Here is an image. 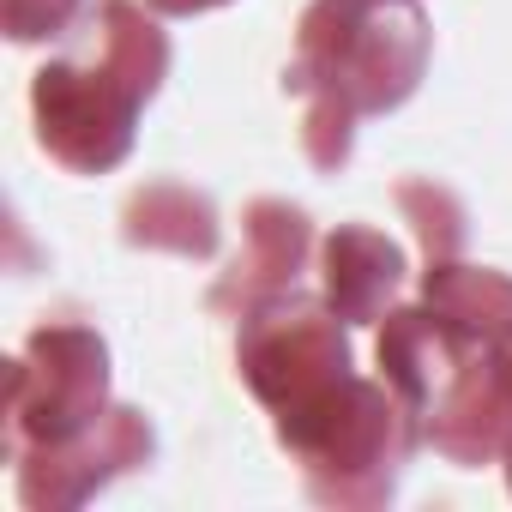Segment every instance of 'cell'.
<instances>
[{"label": "cell", "instance_id": "cell-1", "mask_svg": "<svg viewBox=\"0 0 512 512\" xmlns=\"http://www.w3.org/2000/svg\"><path fill=\"white\" fill-rule=\"evenodd\" d=\"M428 73V19L416 0H314L296 25L284 91L308 97L302 151L314 169H344L362 115H392Z\"/></svg>", "mask_w": 512, "mask_h": 512}, {"label": "cell", "instance_id": "cell-2", "mask_svg": "<svg viewBox=\"0 0 512 512\" xmlns=\"http://www.w3.org/2000/svg\"><path fill=\"white\" fill-rule=\"evenodd\" d=\"M235 368H241V386L272 410L278 440L308 428L356 380L344 320L326 308V296L314 302V296H296V290H284L266 308L241 314Z\"/></svg>", "mask_w": 512, "mask_h": 512}, {"label": "cell", "instance_id": "cell-3", "mask_svg": "<svg viewBox=\"0 0 512 512\" xmlns=\"http://www.w3.org/2000/svg\"><path fill=\"white\" fill-rule=\"evenodd\" d=\"M422 440V422L386 380H350L338 404H326L308 428L278 440L320 506H386L410 452Z\"/></svg>", "mask_w": 512, "mask_h": 512}, {"label": "cell", "instance_id": "cell-4", "mask_svg": "<svg viewBox=\"0 0 512 512\" xmlns=\"http://www.w3.org/2000/svg\"><path fill=\"white\" fill-rule=\"evenodd\" d=\"M109 410V344L79 320H49L25 338L7 374L13 446H61Z\"/></svg>", "mask_w": 512, "mask_h": 512}, {"label": "cell", "instance_id": "cell-5", "mask_svg": "<svg viewBox=\"0 0 512 512\" xmlns=\"http://www.w3.org/2000/svg\"><path fill=\"white\" fill-rule=\"evenodd\" d=\"M145 97L103 61H49L31 79L37 145L73 175H109L127 163Z\"/></svg>", "mask_w": 512, "mask_h": 512}, {"label": "cell", "instance_id": "cell-6", "mask_svg": "<svg viewBox=\"0 0 512 512\" xmlns=\"http://www.w3.org/2000/svg\"><path fill=\"white\" fill-rule=\"evenodd\" d=\"M151 458H157V428L145 422V410L109 404L103 422H91L85 434L19 452V500L31 512H73L115 476L145 470Z\"/></svg>", "mask_w": 512, "mask_h": 512}, {"label": "cell", "instance_id": "cell-7", "mask_svg": "<svg viewBox=\"0 0 512 512\" xmlns=\"http://www.w3.org/2000/svg\"><path fill=\"white\" fill-rule=\"evenodd\" d=\"M314 253V223L290 199H253L241 211V260L217 278L211 314H253L272 296L296 290L302 266Z\"/></svg>", "mask_w": 512, "mask_h": 512}, {"label": "cell", "instance_id": "cell-8", "mask_svg": "<svg viewBox=\"0 0 512 512\" xmlns=\"http://www.w3.org/2000/svg\"><path fill=\"white\" fill-rule=\"evenodd\" d=\"M404 290V247L368 223H338L320 241V296L344 326H368Z\"/></svg>", "mask_w": 512, "mask_h": 512}, {"label": "cell", "instance_id": "cell-9", "mask_svg": "<svg viewBox=\"0 0 512 512\" xmlns=\"http://www.w3.org/2000/svg\"><path fill=\"white\" fill-rule=\"evenodd\" d=\"M217 205L181 181H145L127 193L121 205V241L127 247H151V253H175V260H211L217 253Z\"/></svg>", "mask_w": 512, "mask_h": 512}, {"label": "cell", "instance_id": "cell-10", "mask_svg": "<svg viewBox=\"0 0 512 512\" xmlns=\"http://www.w3.org/2000/svg\"><path fill=\"white\" fill-rule=\"evenodd\" d=\"M422 302L488 344H512V278L506 272L464 266V260H428Z\"/></svg>", "mask_w": 512, "mask_h": 512}, {"label": "cell", "instance_id": "cell-11", "mask_svg": "<svg viewBox=\"0 0 512 512\" xmlns=\"http://www.w3.org/2000/svg\"><path fill=\"white\" fill-rule=\"evenodd\" d=\"M97 55L151 103L169 79V37L139 0H103L97 7Z\"/></svg>", "mask_w": 512, "mask_h": 512}, {"label": "cell", "instance_id": "cell-12", "mask_svg": "<svg viewBox=\"0 0 512 512\" xmlns=\"http://www.w3.org/2000/svg\"><path fill=\"white\" fill-rule=\"evenodd\" d=\"M398 205H404V217H410V229H416L428 260H458V247H464L470 229H464V205H458L452 187H440V181H398Z\"/></svg>", "mask_w": 512, "mask_h": 512}, {"label": "cell", "instance_id": "cell-13", "mask_svg": "<svg viewBox=\"0 0 512 512\" xmlns=\"http://www.w3.org/2000/svg\"><path fill=\"white\" fill-rule=\"evenodd\" d=\"M79 13H85V0H7V37L49 43V37H67Z\"/></svg>", "mask_w": 512, "mask_h": 512}, {"label": "cell", "instance_id": "cell-14", "mask_svg": "<svg viewBox=\"0 0 512 512\" xmlns=\"http://www.w3.org/2000/svg\"><path fill=\"white\" fill-rule=\"evenodd\" d=\"M151 13H163V19H199V13H217V7H229V0H145Z\"/></svg>", "mask_w": 512, "mask_h": 512}, {"label": "cell", "instance_id": "cell-15", "mask_svg": "<svg viewBox=\"0 0 512 512\" xmlns=\"http://www.w3.org/2000/svg\"><path fill=\"white\" fill-rule=\"evenodd\" d=\"M506 488H512V446H506Z\"/></svg>", "mask_w": 512, "mask_h": 512}]
</instances>
